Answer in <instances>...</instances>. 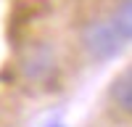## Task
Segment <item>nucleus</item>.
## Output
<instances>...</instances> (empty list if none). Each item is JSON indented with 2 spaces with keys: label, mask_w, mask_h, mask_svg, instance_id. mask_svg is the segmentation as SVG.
Masks as SVG:
<instances>
[{
  "label": "nucleus",
  "mask_w": 132,
  "mask_h": 127,
  "mask_svg": "<svg viewBox=\"0 0 132 127\" xmlns=\"http://www.w3.org/2000/svg\"><path fill=\"white\" fill-rule=\"evenodd\" d=\"M124 42L127 40L122 37V32L116 29V24H114L111 19H95L82 32V45H85V50L90 53L93 58H98V61L114 58L116 53L122 50Z\"/></svg>",
  "instance_id": "nucleus-1"
},
{
  "label": "nucleus",
  "mask_w": 132,
  "mask_h": 127,
  "mask_svg": "<svg viewBox=\"0 0 132 127\" xmlns=\"http://www.w3.org/2000/svg\"><path fill=\"white\" fill-rule=\"evenodd\" d=\"M111 101L122 109L124 114L132 116V69L122 72L111 85Z\"/></svg>",
  "instance_id": "nucleus-3"
},
{
  "label": "nucleus",
  "mask_w": 132,
  "mask_h": 127,
  "mask_svg": "<svg viewBox=\"0 0 132 127\" xmlns=\"http://www.w3.org/2000/svg\"><path fill=\"white\" fill-rule=\"evenodd\" d=\"M50 127H63V124H50Z\"/></svg>",
  "instance_id": "nucleus-5"
},
{
  "label": "nucleus",
  "mask_w": 132,
  "mask_h": 127,
  "mask_svg": "<svg viewBox=\"0 0 132 127\" xmlns=\"http://www.w3.org/2000/svg\"><path fill=\"white\" fill-rule=\"evenodd\" d=\"M21 69H24V77H27L29 82H45V80H50V74L56 72V58H53V50L45 48V45L35 48V50L24 58Z\"/></svg>",
  "instance_id": "nucleus-2"
},
{
  "label": "nucleus",
  "mask_w": 132,
  "mask_h": 127,
  "mask_svg": "<svg viewBox=\"0 0 132 127\" xmlns=\"http://www.w3.org/2000/svg\"><path fill=\"white\" fill-rule=\"evenodd\" d=\"M111 21L116 24V29L122 32L124 40H132V0H122V3L116 5Z\"/></svg>",
  "instance_id": "nucleus-4"
}]
</instances>
